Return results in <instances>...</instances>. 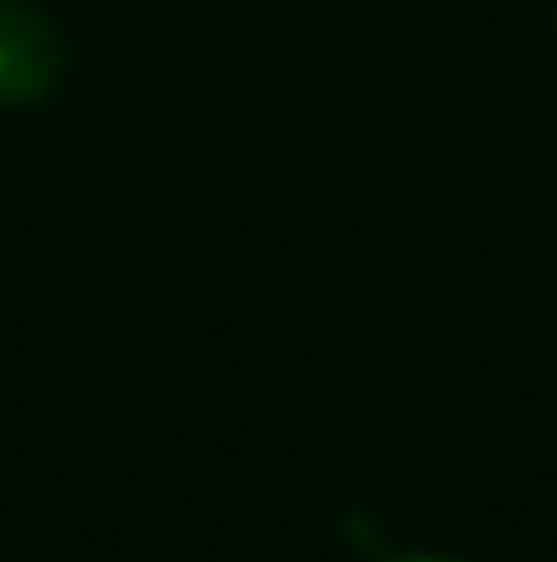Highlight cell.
<instances>
[{"mask_svg":"<svg viewBox=\"0 0 557 562\" xmlns=\"http://www.w3.org/2000/svg\"><path fill=\"white\" fill-rule=\"evenodd\" d=\"M410 562H454V558H410Z\"/></svg>","mask_w":557,"mask_h":562,"instance_id":"2","label":"cell"},{"mask_svg":"<svg viewBox=\"0 0 557 562\" xmlns=\"http://www.w3.org/2000/svg\"><path fill=\"white\" fill-rule=\"evenodd\" d=\"M66 71L55 22L22 0H0V104H38Z\"/></svg>","mask_w":557,"mask_h":562,"instance_id":"1","label":"cell"}]
</instances>
